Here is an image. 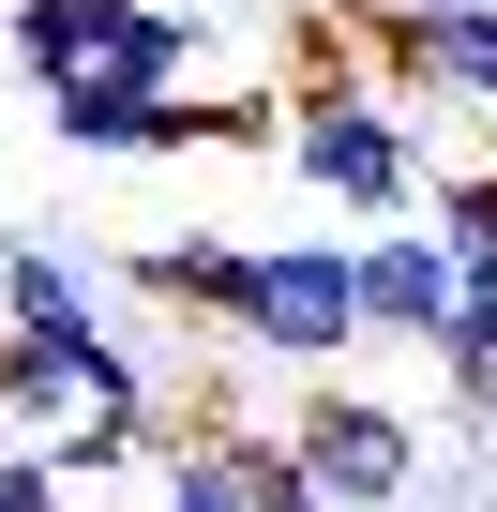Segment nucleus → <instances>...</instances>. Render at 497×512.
<instances>
[{
    "label": "nucleus",
    "instance_id": "obj_1",
    "mask_svg": "<svg viewBox=\"0 0 497 512\" xmlns=\"http://www.w3.org/2000/svg\"><path fill=\"white\" fill-rule=\"evenodd\" d=\"M226 332L257 347L272 377H332V362L362 347V241H332V226L241 241V272H226Z\"/></svg>",
    "mask_w": 497,
    "mask_h": 512
},
{
    "label": "nucleus",
    "instance_id": "obj_2",
    "mask_svg": "<svg viewBox=\"0 0 497 512\" xmlns=\"http://www.w3.org/2000/svg\"><path fill=\"white\" fill-rule=\"evenodd\" d=\"M287 166H302L332 211H377V226L422 211V136H407V91H392V76H317V91L287 106Z\"/></svg>",
    "mask_w": 497,
    "mask_h": 512
},
{
    "label": "nucleus",
    "instance_id": "obj_3",
    "mask_svg": "<svg viewBox=\"0 0 497 512\" xmlns=\"http://www.w3.org/2000/svg\"><path fill=\"white\" fill-rule=\"evenodd\" d=\"M287 437H302V467H317L332 512H407V467H422L407 407H377V392H347V377H302V392H287Z\"/></svg>",
    "mask_w": 497,
    "mask_h": 512
},
{
    "label": "nucleus",
    "instance_id": "obj_4",
    "mask_svg": "<svg viewBox=\"0 0 497 512\" xmlns=\"http://www.w3.org/2000/svg\"><path fill=\"white\" fill-rule=\"evenodd\" d=\"M377 76L497 121V0H392L377 16Z\"/></svg>",
    "mask_w": 497,
    "mask_h": 512
},
{
    "label": "nucleus",
    "instance_id": "obj_5",
    "mask_svg": "<svg viewBox=\"0 0 497 512\" xmlns=\"http://www.w3.org/2000/svg\"><path fill=\"white\" fill-rule=\"evenodd\" d=\"M467 302V256L437 226H362V347H437Z\"/></svg>",
    "mask_w": 497,
    "mask_h": 512
},
{
    "label": "nucleus",
    "instance_id": "obj_6",
    "mask_svg": "<svg viewBox=\"0 0 497 512\" xmlns=\"http://www.w3.org/2000/svg\"><path fill=\"white\" fill-rule=\"evenodd\" d=\"M136 16H151V0H0V46H16L31 91H61V76H91Z\"/></svg>",
    "mask_w": 497,
    "mask_h": 512
},
{
    "label": "nucleus",
    "instance_id": "obj_7",
    "mask_svg": "<svg viewBox=\"0 0 497 512\" xmlns=\"http://www.w3.org/2000/svg\"><path fill=\"white\" fill-rule=\"evenodd\" d=\"M0 332H46V347H76V332H106V287L76 272L61 241H16V256H0Z\"/></svg>",
    "mask_w": 497,
    "mask_h": 512
},
{
    "label": "nucleus",
    "instance_id": "obj_8",
    "mask_svg": "<svg viewBox=\"0 0 497 512\" xmlns=\"http://www.w3.org/2000/svg\"><path fill=\"white\" fill-rule=\"evenodd\" d=\"M196 422H211V407H196ZM211 437H226V467H241V512H332L287 422H211Z\"/></svg>",
    "mask_w": 497,
    "mask_h": 512
},
{
    "label": "nucleus",
    "instance_id": "obj_9",
    "mask_svg": "<svg viewBox=\"0 0 497 512\" xmlns=\"http://www.w3.org/2000/svg\"><path fill=\"white\" fill-rule=\"evenodd\" d=\"M76 347H91V332H76ZM76 347H46V332H0V422L61 437V422H76Z\"/></svg>",
    "mask_w": 497,
    "mask_h": 512
},
{
    "label": "nucleus",
    "instance_id": "obj_10",
    "mask_svg": "<svg viewBox=\"0 0 497 512\" xmlns=\"http://www.w3.org/2000/svg\"><path fill=\"white\" fill-rule=\"evenodd\" d=\"M226 272H241V241H151V256H136V287H151L166 317H226Z\"/></svg>",
    "mask_w": 497,
    "mask_h": 512
},
{
    "label": "nucleus",
    "instance_id": "obj_11",
    "mask_svg": "<svg viewBox=\"0 0 497 512\" xmlns=\"http://www.w3.org/2000/svg\"><path fill=\"white\" fill-rule=\"evenodd\" d=\"M151 512H241V467H226V437H211V422H196V437H166Z\"/></svg>",
    "mask_w": 497,
    "mask_h": 512
},
{
    "label": "nucleus",
    "instance_id": "obj_12",
    "mask_svg": "<svg viewBox=\"0 0 497 512\" xmlns=\"http://www.w3.org/2000/svg\"><path fill=\"white\" fill-rule=\"evenodd\" d=\"M0 512H61V467H46V437H0Z\"/></svg>",
    "mask_w": 497,
    "mask_h": 512
}]
</instances>
